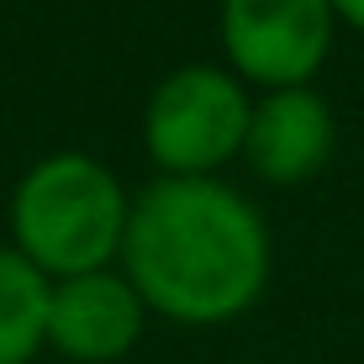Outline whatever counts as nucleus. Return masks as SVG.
I'll use <instances>...</instances> for the list:
<instances>
[{"label": "nucleus", "mask_w": 364, "mask_h": 364, "mask_svg": "<svg viewBox=\"0 0 364 364\" xmlns=\"http://www.w3.org/2000/svg\"><path fill=\"white\" fill-rule=\"evenodd\" d=\"M122 259L143 306L174 322H228L264 291L269 232L237 191L169 174L137 196Z\"/></svg>", "instance_id": "f257e3e1"}, {"label": "nucleus", "mask_w": 364, "mask_h": 364, "mask_svg": "<svg viewBox=\"0 0 364 364\" xmlns=\"http://www.w3.org/2000/svg\"><path fill=\"white\" fill-rule=\"evenodd\" d=\"M127 217L132 206L122 196L117 174L85 154L43 159L21 180L16 206H11L16 254L58 280L106 269V259L127 237Z\"/></svg>", "instance_id": "f03ea898"}, {"label": "nucleus", "mask_w": 364, "mask_h": 364, "mask_svg": "<svg viewBox=\"0 0 364 364\" xmlns=\"http://www.w3.org/2000/svg\"><path fill=\"white\" fill-rule=\"evenodd\" d=\"M248 106L243 85L211 64L174 69L148 100V154L164 164L174 180H206V169L228 164L248 143Z\"/></svg>", "instance_id": "7ed1b4c3"}, {"label": "nucleus", "mask_w": 364, "mask_h": 364, "mask_svg": "<svg viewBox=\"0 0 364 364\" xmlns=\"http://www.w3.org/2000/svg\"><path fill=\"white\" fill-rule=\"evenodd\" d=\"M333 0H222V43L237 74L301 90L333 48Z\"/></svg>", "instance_id": "20e7f679"}, {"label": "nucleus", "mask_w": 364, "mask_h": 364, "mask_svg": "<svg viewBox=\"0 0 364 364\" xmlns=\"http://www.w3.org/2000/svg\"><path fill=\"white\" fill-rule=\"evenodd\" d=\"M143 333V296L132 280L111 269L74 274L53 285L48 301V343L80 364H111L122 359Z\"/></svg>", "instance_id": "39448f33"}, {"label": "nucleus", "mask_w": 364, "mask_h": 364, "mask_svg": "<svg viewBox=\"0 0 364 364\" xmlns=\"http://www.w3.org/2000/svg\"><path fill=\"white\" fill-rule=\"evenodd\" d=\"M248 164L269 185H301L333 159V111L317 90H274L248 122Z\"/></svg>", "instance_id": "423d86ee"}, {"label": "nucleus", "mask_w": 364, "mask_h": 364, "mask_svg": "<svg viewBox=\"0 0 364 364\" xmlns=\"http://www.w3.org/2000/svg\"><path fill=\"white\" fill-rule=\"evenodd\" d=\"M48 274L16 248H0V364H27L48 343Z\"/></svg>", "instance_id": "0eeeda50"}, {"label": "nucleus", "mask_w": 364, "mask_h": 364, "mask_svg": "<svg viewBox=\"0 0 364 364\" xmlns=\"http://www.w3.org/2000/svg\"><path fill=\"white\" fill-rule=\"evenodd\" d=\"M333 11H338L343 21H354V27L364 32V0H333Z\"/></svg>", "instance_id": "6e6552de"}]
</instances>
